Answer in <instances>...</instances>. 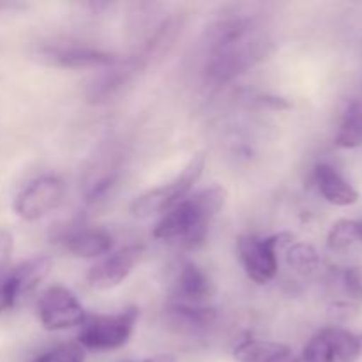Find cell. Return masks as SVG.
Segmentation results:
<instances>
[{
	"instance_id": "cell-8",
	"label": "cell",
	"mask_w": 362,
	"mask_h": 362,
	"mask_svg": "<svg viewBox=\"0 0 362 362\" xmlns=\"http://www.w3.org/2000/svg\"><path fill=\"white\" fill-rule=\"evenodd\" d=\"M64 182L55 175H42L32 180L14 200V212L23 221H39L60 207L64 200Z\"/></svg>"
},
{
	"instance_id": "cell-4",
	"label": "cell",
	"mask_w": 362,
	"mask_h": 362,
	"mask_svg": "<svg viewBox=\"0 0 362 362\" xmlns=\"http://www.w3.org/2000/svg\"><path fill=\"white\" fill-rule=\"evenodd\" d=\"M293 244L292 233H276V235L260 239L257 235H240L237 239L240 264L247 278L257 285H267L278 274V251Z\"/></svg>"
},
{
	"instance_id": "cell-7",
	"label": "cell",
	"mask_w": 362,
	"mask_h": 362,
	"mask_svg": "<svg viewBox=\"0 0 362 362\" xmlns=\"http://www.w3.org/2000/svg\"><path fill=\"white\" fill-rule=\"evenodd\" d=\"M37 317L46 331H66L85 322V308L66 286H49L37 304Z\"/></svg>"
},
{
	"instance_id": "cell-22",
	"label": "cell",
	"mask_w": 362,
	"mask_h": 362,
	"mask_svg": "<svg viewBox=\"0 0 362 362\" xmlns=\"http://www.w3.org/2000/svg\"><path fill=\"white\" fill-rule=\"evenodd\" d=\"M14 306H16V300H14V297L11 296L9 288H7L2 281L0 283V315L6 313V311H9L11 308Z\"/></svg>"
},
{
	"instance_id": "cell-11",
	"label": "cell",
	"mask_w": 362,
	"mask_h": 362,
	"mask_svg": "<svg viewBox=\"0 0 362 362\" xmlns=\"http://www.w3.org/2000/svg\"><path fill=\"white\" fill-rule=\"evenodd\" d=\"M216 311L198 304L172 303L165 310V320L172 331L179 334L194 336L205 332L216 322Z\"/></svg>"
},
{
	"instance_id": "cell-20",
	"label": "cell",
	"mask_w": 362,
	"mask_h": 362,
	"mask_svg": "<svg viewBox=\"0 0 362 362\" xmlns=\"http://www.w3.org/2000/svg\"><path fill=\"white\" fill-rule=\"evenodd\" d=\"M85 352L78 343H62L35 357L34 362H83Z\"/></svg>"
},
{
	"instance_id": "cell-26",
	"label": "cell",
	"mask_w": 362,
	"mask_h": 362,
	"mask_svg": "<svg viewBox=\"0 0 362 362\" xmlns=\"http://www.w3.org/2000/svg\"><path fill=\"white\" fill-rule=\"evenodd\" d=\"M361 240H362V223H361Z\"/></svg>"
},
{
	"instance_id": "cell-23",
	"label": "cell",
	"mask_w": 362,
	"mask_h": 362,
	"mask_svg": "<svg viewBox=\"0 0 362 362\" xmlns=\"http://www.w3.org/2000/svg\"><path fill=\"white\" fill-rule=\"evenodd\" d=\"M258 101H260L264 106H272V108H276V110H278V108L279 110L288 108V106H290V105H286V103L283 101L281 98H269V95H262Z\"/></svg>"
},
{
	"instance_id": "cell-18",
	"label": "cell",
	"mask_w": 362,
	"mask_h": 362,
	"mask_svg": "<svg viewBox=\"0 0 362 362\" xmlns=\"http://www.w3.org/2000/svg\"><path fill=\"white\" fill-rule=\"evenodd\" d=\"M286 264L297 274L310 276L320 265V257H318V251L311 244L293 243L286 250Z\"/></svg>"
},
{
	"instance_id": "cell-2",
	"label": "cell",
	"mask_w": 362,
	"mask_h": 362,
	"mask_svg": "<svg viewBox=\"0 0 362 362\" xmlns=\"http://www.w3.org/2000/svg\"><path fill=\"white\" fill-rule=\"evenodd\" d=\"M225 204V187H205L166 212L156 225L152 235L165 243H180L189 247L198 246L205 240L211 223L221 212Z\"/></svg>"
},
{
	"instance_id": "cell-16",
	"label": "cell",
	"mask_w": 362,
	"mask_h": 362,
	"mask_svg": "<svg viewBox=\"0 0 362 362\" xmlns=\"http://www.w3.org/2000/svg\"><path fill=\"white\" fill-rule=\"evenodd\" d=\"M292 352L283 343L246 338L233 349V359L237 362H272Z\"/></svg>"
},
{
	"instance_id": "cell-10",
	"label": "cell",
	"mask_w": 362,
	"mask_h": 362,
	"mask_svg": "<svg viewBox=\"0 0 362 362\" xmlns=\"http://www.w3.org/2000/svg\"><path fill=\"white\" fill-rule=\"evenodd\" d=\"M39 59L48 66L64 69H88V67H113L119 64L113 53L88 46H48L39 49Z\"/></svg>"
},
{
	"instance_id": "cell-17",
	"label": "cell",
	"mask_w": 362,
	"mask_h": 362,
	"mask_svg": "<svg viewBox=\"0 0 362 362\" xmlns=\"http://www.w3.org/2000/svg\"><path fill=\"white\" fill-rule=\"evenodd\" d=\"M334 141L341 148L362 147V99L349 105Z\"/></svg>"
},
{
	"instance_id": "cell-24",
	"label": "cell",
	"mask_w": 362,
	"mask_h": 362,
	"mask_svg": "<svg viewBox=\"0 0 362 362\" xmlns=\"http://www.w3.org/2000/svg\"><path fill=\"white\" fill-rule=\"evenodd\" d=\"M18 4L14 2H0V14L7 13V11H13V9H18Z\"/></svg>"
},
{
	"instance_id": "cell-3",
	"label": "cell",
	"mask_w": 362,
	"mask_h": 362,
	"mask_svg": "<svg viewBox=\"0 0 362 362\" xmlns=\"http://www.w3.org/2000/svg\"><path fill=\"white\" fill-rule=\"evenodd\" d=\"M204 170L205 154H202V152L200 154H194L175 179L140 194L131 204V214L134 218L141 219L151 218L154 214H166L175 205H179L180 202L186 200L189 191L193 189V186L198 182L202 173H204Z\"/></svg>"
},
{
	"instance_id": "cell-1",
	"label": "cell",
	"mask_w": 362,
	"mask_h": 362,
	"mask_svg": "<svg viewBox=\"0 0 362 362\" xmlns=\"http://www.w3.org/2000/svg\"><path fill=\"white\" fill-rule=\"evenodd\" d=\"M205 76L211 83L223 85L246 73L272 53V42L251 18H226L207 30Z\"/></svg>"
},
{
	"instance_id": "cell-9",
	"label": "cell",
	"mask_w": 362,
	"mask_h": 362,
	"mask_svg": "<svg viewBox=\"0 0 362 362\" xmlns=\"http://www.w3.org/2000/svg\"><path fill=\"white\" fill-rule=\"evenodd\" d=\"M141 255H144L141 244H129V246L120 247L115 253L108 255L99 264L90 267L87 274L88 286L94 290L115 288L133 272V269L140 262Z\"/></svg>"
},
{
	"instance_id": "cell-21",
	"label": "cell",
	"mask_w": 362,
	"mask_h": 362,
	"mask_svg": "<svg viewBox=\"0 0 362 362\" xmlns=\"http://www.w3.org/2000/svg\"><path fill=\"white\" fill-rule=\"evenodd\" d=\"M14 250V240L11 232L7 230H0V276L6 271L7 265H9L11 257H13Z\"/></svg>"
},
{
	"instance_id": "cell-19",
	"label": "cell",
	"mask_w": 362,
	"mask_h": 362,
	"mask_svg": "<svg viewBox=\"0 0 362 362\" xmlns=\"http://www.w3.org/2000/svg\"><path fill=\"white\" fill-rule=\"evenodd\" d=\"M357 240H361V223L352 221V219H339L329 232L327 246L331 251L341 253V251L350 250Z\"/></svg>"
},
{
	"instance_id": "cell-13",
	"label": "cell",
	"mask_w": 362,
	"mask_h": 362,
	"mask_svg": "<svg viewBox=\"0 0 362 362\" xmlns=\"http://www.w3.org/2000/svg\"><path fill=\"white\" fill-rule=\"evenodd\" d=\"M62 244L71 257L99 258L112 250L113 239L106 230L81 226V228L64 233Z\"/></svg>"
},
{
	"instance_id": "cell-14",
	"label": "cell",
	"mask_w": 362,
	"mask_h": 362,
	"mask_svg": "<svg viewBox=\"0 0 362 362\" xmlns=\"http://www.w3.org/2000/svg\"><path fill=\"white\" fill-rule=\"evenodd\" d=\"M315 182H317L320 194L329 204L338 205V207H349V205L359 202V193L331 165L320 163L315 166Z\"/></svg>"
},
{
	"instance_id": "cell-6",
	"label": "cell",
	"mask_w": 362,
	"mask_h": 362,
	"mask_svg": "<svg viewBox=\"0 0 362 362\" xmlns=\"http://www.w3.org/2000/svg\"><path fill=\"white\" fill-rule=\"evenodd\" d=\"M362 356V334L327 327L313 336L303 350L304 362H357Z\"/></svg>"
},
{
	"instance_id": "cell-12",
	"label": "cell",
	"mask_w": 362,
	"mask_h": 362,
	"mask_svg": "<svg viewBox=\"0 0 362 362\" xmlns=\"http://www.w3.org/2000/svg\"><path fill=\"white\" fill-rule=\"evenodd\" d=\"M53 267V262L49 257H35L30 260L23 262L20 267L14 269L6 279H4V285L9 288L11 296L14 297V300H21L23 297H27L28 293L34 292L46 278H48L49 271Z\"/></svg>"
},
{
	"instance_id": "cell-15",
	"label": "cell",
	"mask_w": 362,
	"mask_h": 362,
	"mask_svg": "<svg viewBox=\"0 0 362 362\" xmlns=\"http://www.w3.org/2000/svg\"><path fill=\"white\" fill-rule=\"evenodd\" d=\"M175 292L180 303L200 306L204 300H207L212 296V283L197 264L186 262V264H182L179 276H177Z\"/></svg>"
},
{
	"instance_id": "cell-25",
	"label": "cell",
	"mask_w": 362,
	"mask_h": 362,
	"mask_svg": "<svg viewBox=\"0 0 362 362\" xmlns=\"http://www.w3.org/2000/svg\"><path fill=\"white\" fill-rule=\"evenodd\" d=\"M272 362H299V359H296V357H293L292 354H288V356L279 357V359H276V361H272Z\"/></svg>"
},
{
	"instance_id": "cell-5",
	"label": "cell",
	"mask_w": 362,
	"mask_h": 362,
	"mask_svg": "<svg viewBox=\"0 0 362 362\" xmlns=\"http://www.w3.org/2000/svg\"><path fill=\"white\" fill-rule=\"evenodd\" d=\"M140 311L127 308L115 315L87 317L80 325L78 345L88 350H117L131 339Z\"/></svg>"
}]
</instances>
